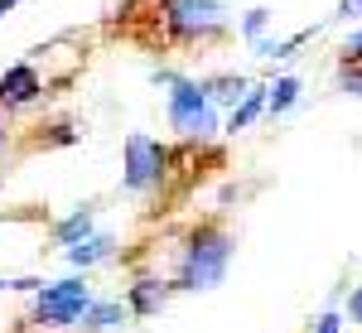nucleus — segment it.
I'll return each mask as SVG.
<instances>
[{"mask_svg":"<svg viewBox=\"0 0 362 333\" xmlns=\"http://www.w3.org/2000/svg\"><path fill=\"white\" fill-rule=\"evenodd\" d=\"M261 107H271V97H261V92H247V102L232 111V121H227V131H247L251 121H256V111Z\"/></svg>","mask_w":362,"mask_h":333,"instance_id":"obj_10","label":"nucleus"},{"mask_svg":"<svg viewBox=\"0 0 362 333\" xmlns=\"http://www.w3.org/2000/svg\"><path fill=\"white\" fill-rule=\"evenodd\" d=\"M348 314H353V324H362V285H353V295H348Z\"/></svg>","mask_w":362,"mask_h":333,"instance_id":"obj_15","label":"nucleus"},{"mask_svg":"<svg viewBox=\"0 0 362 333\" xmlns=\"http://www.w3.org/2000/svg\"><path fill=\"white\" fill-rule=\"evenodd\" d=\"M343 87L362 97V63H348V68H343Z\"/></svg>","mask_w":362,"mask_h":333,"instance_id":"obj_14","label":"nucleus"},{"mask_svg":"<svg viewBox=\"0 0 362 333\" xmlns=\"http://www.w3.org/2000/svg\"><path fill=\"white\" fill-rule=\"evenodd\" d=\"M343 58H348V63H362V34L348 39V54H343Z\"/></svg>","mask_w":362,"mask_h":333,"instance_id":"obj_16","label":"nucleus"},{"mask_svg":"<svg viewBox=\"0 0 362 333\" xmlns=\"http://www.w3.org/2000/svg\"><path fill=\"white\" fill-rule=\"evenodd\" d=\"M39 92H44V83H39V73H34L29 63H15V68L0 73V107H5V111L39 102Z\"/></svg>","mask_w":362,"mask_h":333,"instance_id":"obj_6","label":"nucleus"},{"mask_svg":"<svg viewBox=\"0 0 362 333\" xmlns=\"http://www.w3.org/2000/svg\"><path fill=\"white\" fill-rule=\"evenodd\" d=\"M319 333H338V314H324L319 319Z\"/></svg>","mask_w":362,"mask_h":333,"instance_id":"obj_18","label":"nucleus"},{"mask_svg":"<svg viewBox=\"0 0 362 333\" xmlns=\"http://www.w3.org/2000/svg\"><path fill=\"white\" fill-rule=\"evenodd\" d=\"M15 5H20V0H0V15H5V10H15Z\"/></svg>","mask_w":362,"mask_h":333,"instance_id":"obj_20","label":"nucleus"},{"mask_svg":"<svg viewBox=\"0 0 362 333\" xmlns=\"http://www.w3.org/2000/svg\"><path fill=\"white\" fill-rule=\"evenodd\" d=\"M261 25H266V10H251L247 15V34H261Z\"/></svg>","mask_w":362,"mask_h":333,"instance_id":"obj_17","label":"nucleus"},{"mask_svg":"<svg viewBox=\"0 0 362 333\" xmlns=\"http://www.w3.org/2000/svg\"><path fill=\"white\" fill-rule=\"evenodd\" d=\"M169 290H174V285L145 276V280H136V285H131L126 309H131V314H140V319H145V314H160V309H165V300H169Z\"/></svg>","mask_w":362,"mask_h":333,"instance_id":"obj_7","label":"nucleus"},{"mask_svg":"<svg viewBox=\"0 0 362 333\" xmlns=\"http://www.w3.org/2000/svg\"><path fill=\"white\" fill-rule=\"evenodd\" d=\"M169 121H174V131H184V136H208V131H213L208 87L174 83V92H169Z\"/></svg>","mask_w":362,"mask_h":333,"instance_id":"obj_5","label":"nucleus"},{"mask_svg":"<svg viewBox=\"0 0 362 333\" xmlns=\"http://www.w3.org/2000/svg\"><path fill=\"white\" fill-rule=\"evenodd\" d=\"M232 261V237L223 222H198L184 242V261H179V290H213L227 276Z\"/></svg>","mask_w":362,"mask_h":333,"instance_id":"obj_1","label":"nucleus"},{"mask_svg":"<svg viewBox=\"0 0 362 333\" xmlns=\"http://www.w3.org/2000/svg\"><path fill=\"white\" fill-rule=\"evenodd\" d=\"M242 78H218V83H208V92H218V97H242Z\"/></svg>","mask_w":362,"mask_h":333,"instance_id":"obj_13","label":"nucleus"},{"mask_svg":"<svg viewBox=\"0 0 362 333\" xmlns=\"http://www.w3.org/2000/svg\"><path fill=\"white\" fill-rule=\"evenodd\" d=\"M87 309H92V290L87 280H58V285H44L39 300H34V324L44 329H68L78 324Z\"/></svg>","mask_w":362,"mask_h":333,"instance_id":"obj_2","label":"nucleus"},{"mask_svg":"<svg viewBox=\"0 0 362 333\" xmlns=\"http://www.w3.org/2000/svg\"><path fill=\"white\" fill-rule=\"evenodd\" d=\"M126 314H131V309H121V305H92L83 314V324H87V329H116Z\"/></svg>","mask_w":362,"mask_h":333,"instance_id":"obj_11","label":"nucleus"},{"mask_svg":"<svg viewBox=\"0 0 362 333\" xmlns=\"http://www.w3.org/2000/svg\"><path fill=\"white\" fill-rule=\"evenodd\" d=\"M87 227H92V208H83V213H73L68 222H58V227H54V242H63V247L73 251L78 242H87Z\"/></svg>","mask_w":362,"mask_h":333,"instance_id":"obj_8","label":"nucleus"},{"mask_svg":"<svg viewBox=\"0 0 362 333\" xmlns=\"http://www.w3.org/2000/svg\"><path fill=\"white\" fill-rule=\"evenodd\" d=\"M218 0H160V20L174 39H198V34H218Z\"/></svg>","mask_w":362,"mask_h":333,"instance_id":"obj_3","label":"nucleus"},{"mask_svg":"<svg viewBox=\"0 0 362 333\" xmlns=\"http://www.w3.org/2000/svg\"><path fill=\"white\" fill-rule=\"evenodd\" d=\"M68 256H73V266H92V261L112 256V237H87V242H78Z\"/></svg>","mask_w":362,"mask_h":333,"instance_id":"obj_9","label":"nucleus"},{"mask_svg":"<svg viewBox=\"0 0 362 333\" xmlns=\"http://www.w3.org/2000/svg\"><path fill=\"white\" fill-rule=\"evenodd\" d=\"M295 92H300V83H295V78H280V83L271 87V111L280 116V111H285L290 102H295Z\"/></svg>","mask_w":362,"mask_h":333,"instance_id":"obj_12","label":"nucleus"},{"mask_svg":"<svg viewBox=\"0 0 362 333\" xmlns=\"http://www.w3.org/2000/svg\"><path fill=\"white\" fill-rule=\"evenodd\" d=\"M353 10H362V0H343V10H338V15H353Z\"/></svg>","mask_w":362,"mask_h":333,"instance_id":"obj_19","label":"nucleus"},{"mask_svg":"<svg viewBox=\"0 0 362 333\" xmlns=\"http://www.w3.org/2000/svg\"><path fill=\"white\" fill-rule=\"evenodd\" d=\"M165 165H169V150L160 140H150V136L126 140V189L131 194H145L150 184H160L165 179Z\"/></svg>","mask_w":362,"mask_h":333,"instance_id":"obj_4","label":"nucleus"}]
</instances>
